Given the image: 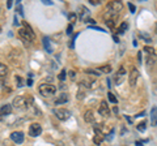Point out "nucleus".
Returning a JSON list of instances; mask_svg holds the SVG:
<instances>
[{
	"label": "nucleus",
	"mask_w": 157,
	"mask_h": 146,
	"mask_svg": "<svg viewBox=\"0 0 157 146\" xmlns=\"http://www.w3.org/2000/svg\"><path fill=\"white\" fill-rule=\"evenodd\" d=\"M33 97H26V95H18L13 99V103L12 106L17 110H25L29 108L30 106H33Z\"/></svg>",
	"instance_id": "obj_1"
},
{
	"label": "nucleus",
	"mask_w": 157,
	"mask_h": 146,
	"mask_svg": "<svg viewBox=\"0 0 157 146\" xmlns=\"http://www.w3.org/2000/svg\"><path fill=\"white\" fill-rule=\"evenodd\" d=\"M38 90H39V94H41L42 97H45V98H48V97L55 95V93H56V87L54 85H51V84H42V85H39Z\"/></svg>",
	"instance_id": "obj_2"
},
{
	"label": "nucleus",
	"mask_w": 157,
	"mask_h": 146,
	"mask_svg": "<svg viewBox=\"0 0 157 146\" xmlns=\"http://www.w3.org/2000/svg\"><path fill=\"white\" fill-rule=\"evenodd\" d=\"M52 112H54V115H55L59 120H62V121L68 120L71 118V112L68 110H66V108H54Z\"/></svg>",
	"instance_id": "obj_3"
},
{
	"label": "nucleus",
	"mask_w": 157,
	"mask_h": 146,
	"mask_svg": "<svg viewBox=\"0 0 157 146\" xmlns=\"http://www.w3.org/2000/svg\"><path fill=\"white\" fill-rule=\"evenodd\" d=\"M29 136L30 137H38L39 134L42 133V126L39 125L38 123H33L30 126H29Z\"/></svg>",
	"instance_id": "obj_4"
},
{
	"label": "nucleus",
	"mask_w": 157,
	"mask_h": 146,
	"mask_svg": "<svg viewBox=\"0 0 157 146\" xmlns=\"http://www.w3.org/2000/svg\"><path fill=\"white\" fill-rule=\"evenodd\" d=\"M98 112H100L101 116H104V118L110 116V108H109V106H107L106 100H101L100 107H98Z\"/></svg>",
	"instance_id": "obj_5"
},
{
	"label": "nucleus",
	"mask_w": 157,
	"mask_h": 146,
	"mask_svg": "<svg viewBox=\"0 0 157 146\" xmlns=\"http://www.w3.org/2000/svg\"><path fill=\"white\" fill-rule=\"evenodd\" d=\"M104 140H105L104 133H102L97 126H94V137H93V142H94L96 145H101L102 142H104Z\"/></svg>",
	"instance_id": "obj_6"
},
{
	"label": "nucleus",
	"mask_w": 157,
	"mask_h": 146,
	"mask_svg": "<svg viewBox=\"0 0 157 146\" xmlns=\"http://www.w3.org/2000/svg\"><path fill=\"white\" fill-rule=\"evenodd\" d=\"M107 9H110L111 12H114V13H119L121 11H122V8H123V5H122V3L121 2H111V3H109L107 4V7H106Z\"/></svg>",
	"instance_id": "obj_7"
},
{
	"label": "nucleus",
	"mask_w": 157,
	"mask_h": 146,
	"mask_svg": "<svg viewBox=\"0 0 157 146\" xmlns=\"http://www.w3.org/2000/svg\"><path fill=\"white\" fill-rule=\"evenodd\" d=\"M78 11H81V12H78V18L82 21V22H88V16H89V11H88V8L84 7V5H80L78 7Z\"/></svg>",
	"instance_id": "obj_8"
},
{
	"label": "nucleus",
	"mask_w": 157,
	"mask_h": 146,
	"mask_svg": "<svg viewBox=\"0 0 157 146\" xmlns=\"http://www.w3.org/2000/svg\"><path fill=\"white\" fill-rule=\"evenodd\" d=\"M11 140L13 141L14 144H22L24 142V140H25V137H24V133L22 132H12L11 133Z\"/></svg>",
	"instance_id": "obj_9"
},
{
	"label": "nucleus",
	"mask_w": 157,
	"mask_h": 146,
	"mask_svg": "<svg viewBox=\"0 0 157 146\" xmlns=\"http://www.w3.org/2000/svg\"><path fill=\"white\" fill-rule=\"evenodd\" d=\"M124 75H126V69L123 67H121L117 71V73H115V84L117 85H119V84H122L123 82V80H124Z\"/></svg>",
	"instance_id": "obj_10"
},
{
	"label": "nucleus",
	"mask_w": 157,
	"mask_h": 146,
	"mask_svg": "<svg viewBox=\"0 0 157 146\" xmlns=\"http://www.w3.org/2000/svg\"><path fill=\"white\" fill-rule=\"evenodd\" d=\"M18 35H20V38H21V39L25 43H30L34 39V37H32L30 34L25 30V29H20V30H18Z\"/></svg>",
	"instance_id": "obj_11"
},
{
	"label": "nucleus",
	"mask_w": 157,
	"mask_h": 146,
	"mask_svg": "<svg viewBox=\"0 0 157 146\" xmlns=\"http://www.w3.org/2000/svg\"><path fill=\"white\" fill-rule=\"evenodd\" d=\"M137 78H139V71H137L136 68H132L131 72H130V78H128V81H130V85H131L132 87H134V86L136 85Z\"/></svg>",
	"instance_id": "obj_12"
},
{
	"label": "nucleus",
	"mask_w": 157,
	"mask_h": 146,
	"mask_svg": "<svg viewBox=\"0 0 157 146\" xmlns=\"http://www.w3.org/2000/svg\"><path fill=\"white\" fill-rule=\"evenodd\" d=\"M11 112H12V106L11 104H2L0 106V114H2L3 116L9 115Z\"/></svg>",
	"instance_id": "obj_13"
},
{
	"label": "nucleus",
	"mask_w": 157,
	"mask_h": 146,
	"mask_svg": "<svg viewBox=\"0 0 157 146\" xmlns=\"http://www.w3.org/2000/svg\"><path fill=\"white\" fill-rule=\"evenodd\" d=\"M67 102H68V95L66 93H63L55 99V104H63V103H67Z\"/></svg>",
	"instance_id": "obj_14"
},
{
	"label": "nucleus",
	"mask_w": 157,
	"mask_h": 146,
	"mask_svg": "<svg viewBox=\"0 0 157 146\" xmlns=\"http://www.w3.org/2000/svg\"><path fill=\"white\" fill-rule=\"evenodd\" d=\"M84 120L86 121V123H94V116H93V112L90 110L86 111V112L84 114Z\"/></svg>",
	"instance_id": "obj_15"
},
{
	"label": "nucleus",
	"mask_w": 157,
	"mask_h": 146,
	"mask_svg": "<svg viewBox=\"0 0 157 146\" xmlns=\"http://www.w3.org/2000/svg\"><path fill=\"white\" fill-rule=\"evenodd\" d=\"M43 46H45V50L48 53H52V47L50 45V41H48V38H46V37H43Z\"/></svg>",
	"instance_id": "obj_16"
},
{
	"label": "nucleus",
	"mask_w": 157,
	"mask_h": 146,
	"mask_svg": "<svg viewBox=\"0 0 157 146\" xmlns=\"http://www.w3.org/2000/svg\"><path fill=\"white\" fill-rule=\"evenodd\" d=\"M156 119H157V108L153 107L152 108V112H151V121H152V126H156Z\"/></svg>",
	"instance_id": "obj_17"
},
{
	"label": "nucleus",
	"mask_w": 157,
	"mask_h": 146,
	"mask_svg": "<svg viewBox=\"0 0 157 146\" xmlns=\"http://www.w3.org/2000/svg\"><path fill=\"white\" fill-rule=\"evenodd\" d=\"M127 29H128V24H127V22H122V25L119 26V29H118V34H119V35H123Z\"/></svg>",
	"instance_id": "obj_18"
},
{
	"label": "nucleus",
	"mask_w": 157,
	"mask_h": 146,
	"mask_svg": "<svg viewBox=\"0 0 157 146\" xmlns=\"http://www.w3.org/2000/svg\"><path fill=\"white\" fill-rule=\"evenodd\" d=\"M7 75H8V67L0 63V78H2V77H6Z\"/></svg>",
	"instance_id": "obj_19"
},
{
	"label": "nucleus",
	"mask_w": 157,
	"mask_h": 146,
	"mask_svg": "<svg viewBox=\"0 0 157 146\" xmlns=\"http://www.w3.org/2000/svg\"><path fill=\"white\" fill-rule=\"evenodd\" d=\"M98 73H110L111 72V67L110 65H104V67H100L96 69Z\"/></svg>",
	"instance_id": "obj_20"
},
{
	"label": "nucleus",
	"mask_w": 157,
	"mask_h": 146,
	"mask_svg": "<svg viewBox=\"0 0 157 146\" xmlns=\"http://www.w3.org/2000/svg\"><path fill=\"white\" fill-rule=\"evenodd\" d=\"M139 37L141 38V39H144L147 43H151V42H152V38H151L145 31H140V33H139Z\"/></svg>",
	"instance_id": "obj_21"
},
{
	"label": "nucleus",
	"mask_w": 157,
	"mask_h": 146,
	"mask_svg": "<svg viewBox=\"0 0 157 146\" xmlns=\"http://www.w3.org/2000/svg\"><path fill=\"white\" fill-rule=\"evenodd\" d=\"M22 25H24V29H25V30H26L29 34H30L32 37H34V31H33V29L30 27V25H29L26 21H24V22H22Z\"/></svg>",
	"instance_id": "obj_22"
},
{
	"label": "nucleus",
	"mask_w": 157,
	"mask_h": 146,
	"mask_svg": "<svg viewBox=\"0 0 157 146\" xmlns=\"http://www.w3.org/2000/svg\"><path fill=\"white\" fill-rule=\"evenodd\" d=\"M16 81H17V86L18 87H22V86L26 85V80H24V78H21V77H18V76H16Z\"/></svg>",
	"instance_id": "obj_23"
},
{
	"label": "nucleus",
	"mask_w": 157,
	"mask_h": 146,
	"mask_svg": "<svg viewBox=\"0 0 157 146\" xmlns=\"http://www.w3.org/2000/svg\"><path fill=\"white\" fill-rule=\"evenodd\" d=\"M144 52H148V55L149 56H155V48L153 47H149V46H145L144 47Z\"/></svg>",
	"instance_id": "obj_24"
},
{
	"label": "nucleus",
	"mask_w": 157,
	"mask_h": 146,
	"mask_svg": "<svg viewBox=\"0 0 157 146\" xmlns=\"http://www.w3.org/2000/svg\"><path fill=\"white\" fill-rule=\"evenodd\" d=\"M107 99H109V100L111 102V103H117V102H118V99L115 98V95L113 94V93H110V91L107 93Z\"/></svg>",
	"instance_id": "obj_25"
},
{
	"label": "nucleus",
	"mask_w": 157,
	"mask_h": 146,
	"mask_svg": "<svg viewBox=\"0 0 157 146\" xmlns=\"http://www.w3.org/2000/svg\"><path fill=\"white\" fill-rule=\"evenodd\" d=\"M66 77H67V71H66V69H62L60 73H59V80H60V81H64Z\"/></svg>",
	"instance_id": "obj_26"
},
{
	"label": "nucleus",
	"mask_w": 157,
	"mask_h": 146,
	"mask_svg": "<svg viewBox=\"0 0 157 146\" xmlns=\"http://www.w3.org/2000/svg\"><path fill=\"white\" fill-rule=\"evenodd\" d=\"M68 18H70V21H71V25H73V24L76 22V18H77L76 13H71L70 16H68Z\"/></svg>",
	"instance_id": "obj_27"
},
{
	"label": "nucleus",
	"mask_w": 157,
	"mask_h": 146,
	"mask_svg": "<svg viewBox=\"0 0 157 146\" xmlns=\"http://www.w3.org/2000/svg\"><path fill=\"white\" fill-rule=\"evenodd\" d=\"M137 130H139V132H144L145 130V121H143V123H140L137 125Z\"/></svg>",
	"instance_id": "obj_28"
},
{
	"label": "nucleus",
	"mask_w": 157,
	"mask_h": 146,
	"mask_svg": "<svg viewBox=\"0 0 157 146\" xmlns=\"http://www.w3.org/2000/svg\"><path fill=\"white\" fill-rule=\"evenodd\" d=\"M106 25L109 26L110 29H113V27L115 26V21H114V20H107V21H106Z\"/></svg>",
	"instance_id": "obj_29"
},
{
	"label": "nucleus",
	"mask_w": 157,
	"mask_h": 146,
	"mask_svg": "<svg viewBox=\"0 0 157 146\" xmlns=\"http://www.w3.org/2000/svg\"><path fill=\"white\" fill-rule=\"evenodd\" d=\"M147 63H148L149 65L155 64V56H148V59H147Z\"/></svg>",
	"instance_id": "obj_30"
},
{
	"label": "nucleus",
	"mask_w": 157,
	"mask_h": 146,
	"mask_svg": "<svg viewBox=\"0 0 157 146\" xmlns=\"http://www.w3.org/2000/svg\"><path fill=\"white\" fill-rule=\"evenodd\" d=\"M17 11H18V14H20V16H24L22 7H21V4H20V3H17Z\"/></svg>",
	"instance_id": "obj_31"
},
{
	"label": "nucleus",
	"mask_w": 157,
	"mask_h": 146,
	"mask_svg": "<svg viewBox=\"0 0 157 146\" xmlns=\"http://www.w3.org/2000/svg\"><path fill=\"white\" fill-rule=\"evenodd\" d=\"M72 29H73V25H70L67 27V34H68V35H71V34H72Z\"/></svg>",
	"instance_id": "obj_32"
},
{
	"label": "nucleus",
	"mask_w": 157,
	"mask_h": 146,
	"mask_svg": "<svg viewBox=\"0 0 157 146\" xmlns=\"http://www.w3.org/2000/svg\"><path fill=\"white\" fill-rule=\"evenodd\" d=\"M90 29H94V30H98V31H105V29L102 27H98V26H89Z\"/></svg>",
	"instance_id": "obj_33"
},
{
	"label": "nucleus",
	"mask_w": 157,
	"mask_h": 146,
	"mask_svg": "<svg viewBox=\"0 0 157 146\" xmlns=\"http://www.w3.org/2000/svg\"><path fill=\"white\" fill-rule=\"evenodd\" d=\"M128 7H130V11H131V13H135V5L134 4H128Z\"/></svg>",
	"instance_id": "obj_34"
},
{
	"label": "nucleus",
	"mask_w": 157,
	"mask_h": 146,
	"mask_svg": "<svg viewBox=\"0 0 157 146\" xmlns=\"http://www.w3.org/2000/svg\"><path fill=\"white\" fill-rule=\"evenodd\" d=\"M101 2H98V0H90V4H93V5H98Z\"/></svg>",
	"instance_id": "obj_35"
},
{
	"label": "nucleus",
	"mask_w": 157,
	"mask_h": 146,
	"mask_svg": "<svg viewBox=\"0 0 157 146\" xmlns=\"http://www.w3.org/2000/svg\"><path fill=\"white\" fill-rule=\"evenodd\" d=\"M13 25H14V26H18V25H20V22H18V20H17L16 16H14V22H13Z\"/></svg>",
	"instance_id": "obj_36"
},
{
	"label": "nucleus",
	"mask_w": 157,
	"mask_h": 146,
	"mask_svg": "<svg viewBox=\"0 0 157 146\" xmlns=\"http://www.w3.org/2000/svg\"><path fill=\"white\" fill-rule=\"evenodd\" d=\"M26 85H28V86H32V85H33V81H32V80H28V81H26Z\"/></svg>",
	"instance_id": "obj_37"
},
{
	"label": "nucleus",
	"mask_w": 157,
	"mask_h": 146,
	"mask_svg": "<svg viewBox=\"0 0 157 146\" xmlns=\"http://www.w3.org/2000/svg\"><path fill=\"white\" fill-rule=\"evenodd\" d=\"M7 7H8V8H11V7H12V0H8V3H7Z\"/></svg>",
	"instance_id": "obj_38"
},
{
	"label": "nucleus",
	"mask_w": 157,
	"mask_h": 146,
	"mask_svg": "<svg viewBox=\"0 0 157 146\" xmlns=\"http://www.w3.org/2000/svg\"><path fill=\"white\" fill-rule=\"evenodd\" d=\"M43 4H48V5H52V2H47V0H43Z\"/></svg>",
	"instance_id": "obj_39"
},
{
	"label": "nucleus",
	"mask_w": 157,
	"mask_h": 146,
	"mask_svg": "<svg viewBox=\"0 0 157 146\" xmlns=\"http://www.w3.org/2000/svg\"><path fill=\"white\" fill-rule=\"evenodd\" d=\"M136 146H143V142H140V141H136Z\"/></svg>",
	"instance_id": "obj_40"
},
{
	"label": "nucleus",
	"mask_w": 157,
	"mask_h": 146,
	"mask_svg": "<svg viewBox=\"0 0 157 146\" xmlns=\"http://www.w3.org/2000/svg\"><path fill=\"white\" fill-rule=\"evenodd\" d=\"M88 22H89V24H96V21L92 20V18H89V20H88Z\"/></svg>",
	"instance_id": "obj_41"
},
{
	"label": "nucleus",
	"mask_w": 157,
	"mask_h": 146,
	"mask_svg": "<svg viewBox=\"0 0 157 146\" xmlns=\"http://www.w3.org/2000/svg\"><path fill=\"white\" fill-rule=\"evenodd\" d=\"M113 39H114V41H115V42H117V43H119V39H118V38H117V37H115V35H114V37H113Z\"/></svg>",
	"instance_id": "obj_42"
}]
</instances>
